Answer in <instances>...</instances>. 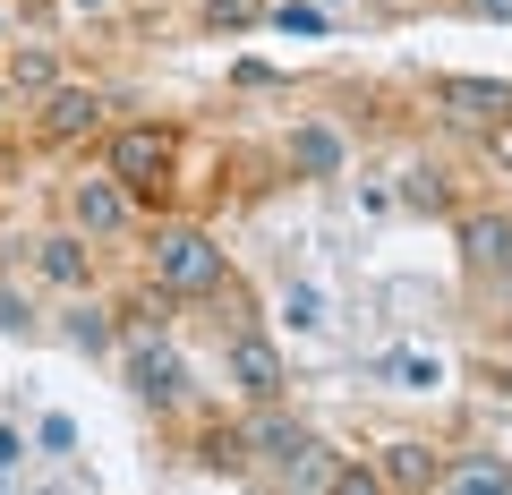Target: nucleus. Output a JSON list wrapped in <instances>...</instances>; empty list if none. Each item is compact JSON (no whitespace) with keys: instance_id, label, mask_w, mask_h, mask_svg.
Returning <instances> with one entry per match:
<instances>
[{"instance_id":"9d476101","label":"nucleus","mask_w":512,"mask_h":495,"mask_svg":"<svg viewBox=\"0 0 512 495\" xmlns=\"http://www.w3.org/2000/svg\"><path fill=\"white\" fill-rule=\"evenodd\" d=\"M35 265H43V282H86V239L77 231H52L35 248Z\"/></svg>"},{"instance_id":"f257e3e1","label":"nucleus","mask_w":512,"mask_h":495,"mask_svg":"<svg viewBox=\"0 0 512 495\" xmlns=\"http://www.w3.org/2000/svg\"><path fill=\"white\" fill-rule=\"evenodd\" d=\"M154 282H163L171 299L222 291V248L205 231H154Z\"/></svg>"},{"instance_id":"f3484780","label":"nucleus","mask_w":512,"mask_h":495,"mask_svg":"<svg viewBox=\"0 0 512 495\" xmlns=\"http://www.w3.org/2000/svg\"><path fill=\"white\" fill-rule=\"evenodd\" d=\"M274 26H282V35H325V9H308V0H282Z\"/></svg>"},{"instance_id":"9b49d317","label":"nucleus","mask_w":512,"mask_h":495,"mask_svg":"<svg viewBox=\"0 0 512 495\" xmlns=\"http://www.w3.org/2000/svg\"><path fill=\"white\" fill-rule=\"evenodd\" d=\"M436 487H512V461L504 453H470L453 470H436Z\"/></svg>"},{"instance_id":"4468645a","label":"nucleus","mask_w":512,"mask_h":495,"mask_svg":"<svg viewBox=\"0 0 512 495\" xmlns=\"http://www.w3.org/2000/svg\"><path fill=\"white\" fill-rule=\"evenodd\" d=\"M9 86H18V94H52L60 86V60L52 52H9Z\"/></svg>"},{"instance_id":"0eeeda50","label":"nucleus","mask_w":512,"mask_h":495,"mask_svg":"<svg viewBox=\"0 0 512 495\" xmlns=\"http://www.w3.org/2000/svg\"><path fill=\"white\" fill-rule=\"evenodd\" d=\"M461 257H470L478 274L512 265V222H504V214H470V222H461Z\"/></svg>"},{"instance_id":"a211bd4d","label":"nucleus","mask_w":512,"mask_h":495,"mask_svg":"<svg viewBox=\"0 0 512 495\" xmlns=\"http://www.w3.org/2000/svg\"><path fill=\"white\" fill-rule=\"evenodd\" d=\"M402 197L419 205V214H444V180H436V171H410V188H402Z\"/></svg>"},{"instance_id":"f8f14e48","label":"nucleus","mask_w":512,"mask_h":495,"mask_svg":"<svg viewBox=\"0 0 512 495\" xmlns=\"http://www.w3.org/2000/svg\"><path fill=\"white\" fill-rule=\"evenodd\" d=\"M436 470L444 461L427 453V444H393V453H384V478H393V487H436Z\"/></svg>"},{"instance_id":"7ed1b4c3","label":"nucleus","mask_w":512,"mask_h":495,"mask_svg":"<svg viewBox=\"0 0 512 495\" xmlns=\"http://www.w3.org/2000/svg\"><path fill=\"white\" fill-rule=\"evenodd\" d=\"M128 376H137V393H146L154 410H180V402H188V367L171 359L163 342H137V359H128Z\"/></svg>"},{"instance_id":"39448f33","label":"nucleus","mask_w":512,"mask_h":495,"mask_svg":"<svg viewBox=\"0 0 512 495\" xmlns=\"http://www.w3.org/2000/svg\"><path fill=\"white\" fill-rule=\"evenodd\" d=\"M231 385L256 393V402H274V393H282V359H274L265 333H239V342H231Z\"/></svg>"},{"instance_id":"a878e982","label":"nucleus","mask_w":512,"mask_h":495,"mask_svg":"<svg viewBox=\"0 0 512 495\" xmlns=\"http://www.w3.org/2000/svg\"><path fill=\"white\" fill-rule=\"evenodd\" d=\"M69 9H111V0H69Z\"/></svg>"},{"instance_id":"393cba45","label":"nucleus","mask_w":512,"mask_h":495,"mask_svg":"<svg viewBox=\"0 0 512 495\" xmlns=\"http://www.w3.org/2000/svg\"><path fill=\"white\" fill-rule=\"evenodd\" d=\"M495 282H504V299H512V265H495Z\"/></svg>"},{"instance_id":"6e6552de","label":"nucleus","mask_w":512,"mask_h":495,"mask_svg":"<svg viewBox=\"0 0 512 495\" xmlns=\"http://www.w3.org/2000/svg\"><path fill=\"white\" fill-rule=\"evenodd\" d=\"M94 120H103V94H77V86H52V103H43V137H86Z\"/></svg>"},{"instance_id":"423d86ee","label":"nucleus","mask_w":512,"mask_h":495,"mask_svg":"<svg viewBox=\"0 0 512 495\" xmlns=\"http://www.w3.org/2000/svg\"><path fill=\"white\" fill-rule=\"evenodd\" d=\"M239 444H248V453H265V461H274V470H291V461L299 453H308V427H299V419H282V410H256V419H248V436H239Z\"/></svg>"},{"instance_id":"5701e85b","label":"nucleus","mask_w":512,"mask_h":495,"mask_svg":"<svg viewBox=\"0 0 512 495\" xmlns=\"http://www.w3.org/2000/svg\"><path fill=\"white\" fill-rule=\"evenodd\" d=\"M487 385H495V393H512V359H487Z\"/></svg>"},{"instance_id":"aec40b11","label":"nucleus","mask_w":512,"mask_h":495,"mask_svg":"<svg viewBox=\"0 0 512 495\" xmlns=\"http://www.w3.org/2000/svg\"><path fill=\"white\" fill-rule=\"evenodd\" d=\"M487 154H495V163L512 171V120H495V129H487Z\"/></svg>"},{"instance_id":"6ab92c4d","label":"nucleus","mask_w":512,"mask_h":495,"mask_svg":"<svg viewBox=\"0 0 512 495\" xmlns=\"http://www.w3.org/2000/svg\"><path fill=\"white\" fill-rule=\"evenodd\" d=\"M214 26H256V0H214Z\"/></svg>"},{"instance_id":"20e7f679","label":"nucleus","mask_w":512,"mask_h":495,"mask_svg":"<svg viewBox=\"0 0 512 495\" xmlns=\"http://www.w3.org/2000/svg\"><path fill=\"white\" fill-rule=\"evenodd\" d=\"M436 103L453 111V120H470V129H478V120H504V111H512V86H504V77H444Z\"/></svg>"},{"instance_id":"2eb2a0df","label":"nucleus","mask_w":512,"mask_h":495,"mask_svg":"<svg viewBox=\"0 0 512 495\" xmlns=\"http://www.w3.org/2000/svg\"><path fill=\"white\" fill-rule=\"evenodd\" d=\"M69 342L77 350H111V316L103 308H69Z\"/></svg>"},{"instance_id":"ddd939ff","label":"nucleus","mask_w":512,"mask_h":495,"mask_svg":"<svg viewBox=\"0 0 512 495\" xmlns=\"http://www.w3.org/2000/svg\"><path fill=\"white\" fill-rule=\"evenodd\" d=\"M120 222H128V205L111 197L103 180H94V188H77V231H94V239H103V231H120Z\"/></svg>"},{"instance_id":"1a4fd4ad","label":"nucleus","mask_w":512,"mask_h":495,"mask_svg":"<svg viewBox=\"0 0 512 495\" xmlns=\"http://www.w3.org/2000/svg\"><path fill=\"white\" fill-rule=\"evenodd\" d=\"M291 163L308 171V180H333V171H342V137H333L325 120H308V129H291Z\"/></svg>"},{"instance_id":"b1692460","label":"nucleus","mask_w":512,"mask_h":495,"mask_svg":"<svg viewBox=\"0 0 512 495\" xmlns=\"http://www.w3.org/2000/svg\"><path fill=\"white\" fill-rule=\"evenodd\" d=\"M478 18H504L512 26V0H478Z\"/></svg>"},{"instance_id":"f03ea898","label":"nucleus","mask_w":512,"mask_h":495,"mask_svg":"<svg viewBox=\"0 0 512 495\" xmlns=\"http://www.w3.org/2000/svg\"><path fill=\"white\" fill-rule=\"evenodd\" d=\"M111 171H120L128 197H154V188L171 180V146L154 129H128V137H111Z\"/></svg>"},{"instance_id":"dca6fc26","label":"nucleus","mask_w":512,"mask_h":495,"mask_svg":"<svg viewBox=\"0 0 512 495\" xmlns=\"http://www.w3.org/2000/svg\"><path fill=\"white\" fill-rule=\"evenodd\" d=\"M384 376H402V385H427V393H436V359H419V350H393V359H384Z\"/></svg>"},{"instance_id":"4be33fe9","label":"nucleus","mask_w":512,"mask_h":495,"mask_svg":"<svg viewBox=\"0 0 512 495\" xmlns=\"http://www.w3.org/2000/svg\"><path fill=\"white\" fill-rule=\"evenodd\" d=\"M9 461H26V444L9 436V427H0V478H9Z\"/></svg>"},{"instance_id":"412c9836","label":"nucleus","mask_w":512,"mask_h":495,"mask_svg":"<svg viewBox=\"0 0 512 495\" xmlns=\"http://www.w3.org/2000/svg\"><path fill=\"white\" fill-rule=\"evenodd\" d=\"M0 333H26V299H9V291H0Z\"/></svg>"}]
</instances>
